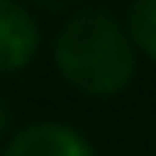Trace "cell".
I'll use <instances>...</instances> for the list:
<instances>
[{
  "label": "cell",
  "mask_w": 156,
  "mask_h": 156,
  "mask_svg": "<svg viewBox=\"0 0 156 156\" xmlns=\"http://www.w3.org/2000/svg\"><path fill=\"white\" fill-rule=\"evenodd\" d=\"M4 156H96V149L68 121H32L7 135Z\"/></svg>",
  "instance_id": "2"
},
{
  "label": "cell",
  "mask_w": 156,
  "mask_h": 156,
  "mask_svg": "<svg viewBox=\"0 0 156 156\" xmlns=\"http://www.w3.org/2000/svg\"><path fill=\"white\" fill-rule=\"evenodd\" d=\"M7 128H11V114H7V103L0 96V138H7Z\"/></svg>",
  "instance_id": "5"
},
{
  "label": "cell",
  "mask_w": 156,
  "mask_h": 156,
  "mask_svg": "<svg viewBox=\"0 0 156 156\" xmlns=\"http://www.w3.org/2000/svg\"><path fill=\"white\" fill-rule=\"evenodd\" d=\"M39 53V25L21 0H0V75H14Z\"/></svg>",
  "instance_id": "3"
},
{
  "label": "cell",
  "mask_w": 156,
  "mask_h": 156,
  "mask_svg": "<svg viewBox=\"0 0 156 156\" xmlns=\"http://www.w3.org/2000/svg\"><path fill=\"white\" fill-rule=\"evenodd\" d=\"M124 29L138 53L156 60V0H131L124 14Z\"/></svg>",
  "instance_id": "4"
},
{
  "label": "cell",
  "mask_w": 156,
  "mask_h": 156,
  "mask_svg": "<svg viewBox=\"0 0 156 156\" xmlns=\"http://www.w3.org/2000/svg\"><path fill=\"white\" fill-rule=\"evenodd\" d=\"M53 64L75 92L107 99L131 85L138 50L124 29V18L107 7H82L64 18L53 36Z\"/></svg>",
  "instance_id": "1"
}]
</instances>
